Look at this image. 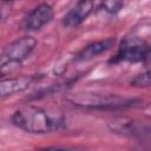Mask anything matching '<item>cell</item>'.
Masks as SVG:
<instances>
[{
	"mask_svg": "<svg viewBox=\"0 0 151 151\" xmlns=\"http://www.w3.org/2000/svg\"><path fill=\"white\" fill-rule=\"evenodd\" d=\"M11 122L18 129L35 134L51 133L64 126V118L60 113H54L34 105L22 106L14 111Z\"/></svg>",
	"mask_w": 151,
	"mask_h": 151,
	"instance_id": "6da1fadb",
	"label": "cell"
},
{
	"mask_svg": "<svg viewBox=\"0 0 151 151\" xmlns=\"http://www.w3.org/2000/svg\"><path fill=\"white\" fill-rule=\"evenodd\" d=\"M68 101L79 109L111 111L122 110L137 105L139 99L127 98L117 94H97V93H78L68 98Z\"/></svg>",
	"mask_w": 151,
	"mask_h": 151,
	"instance_id": "7a4b0ae2",
	"label": "cell"
},
{
	"mask_svg": "<svg viewBox=\"0 0 151 151\" xmlns=\"http://www.w3.org/2000/svg\"><path fill=\"white\" fill-rule=\"evenodd\" d=\"M37 46V39L31 35H24L12 41L2 52L0 72L4 78L6 74H9L18 67L21 63L27 59Z\"/></svg>",
	"mask_w": 151,
	"mask_h": 151,
	"instance_id": "3957f363",
	"label": "cell"
},
{
	"mask_svg": "<svg viewBox=\"0 0 151 151\" xmlns=\"http://www.w3.org/2000/svg\"><path fill=\"white\" fill-rule=\"evenodd\" d=\"M150 46L139 38H126L122 41L116 55L110 60V64L117 63H140L147 58Z\"/></svg>",
	"mask_w": 151,
	"mask_h": 151,
	"instance_id": "277c9868",
	"label": "cell"
},
{
	"mask_svg": "<svg viewBox=\"0 0 151 151\" xmlns=\"http://www.w3.org/2000/svg\"><path fill=\"white\" fill-rule=\"evenodd\" d=\"M54 17V9L48 4H40L28 14L25 21V28L27 31L34 32L41 29L44 26L50 24Z\"/></svg>",
	"mask_w": 151,
	"mask_h": 151,
	"instance_id": "5b68a950",
	"label": "cell"
},
{
	"mask_svg": "<svg viewBox=\"0 0 151 151\" xmlns=\"http://www.w3.org/2000/svg\"><path fill=\"white\" fill-rule=\"evenodd\" d=\"M93 0H79L63 18V25L73 28L83 24L93 11Z\"/></svg>",
	"mask_w": 151,
	"mask_h": 151,
	"instance_id": "8992f818",
	"label": "cell"
},
{
	"mask_svg": "<svg viewBox=\"0 0 151 151\" xmlns=\"http://www.w3.org/2000/svg\"><path fill=\"white\" fill-rule=\"evenodd\" d=\"M38 78L35 76H22L15 78H2L0 81V96L2 98L27 90Z\"/></svg>",
	"mask_w": 151,
	"mask_h": 151,
	"instance_id": "52a82bcc",
	"label": "cell"
},
{
	"mask_svg": "<svg viewBox=\"0 0 151 151\" xmlns=\"http://www.w3.org/2000/svg\"><path fill=\"white\" fill-rule=\"evenodd\" d=\"M116 42L114 38H106L104 40H99V41H93L88 45H86L84 48H81L74 57V61H87L91 60L103 53H105L106 51H109Z\"/></svg>",
	"mask_w": 151,
	"mask_h": 151,
	"instance_id": "ba28073f",
	"label": "cell"
},
{
	"mask_svg": "<svg viewBox=\"0 0 151 151\" xmlns=\"http://www.w3.org/2000/svg\"><path fill=\"white\" fill-rule=\"evenodd\" d=\"M130 84L132 86H136V87H146V86H150L151 85V70L136 76L131 80Z\"/></svg>",
	"mask_w": 151,
	"mask_h": 151,
	"instance_id": "9c48e42d",
	"label": "cell"
},
{
	"mask_svg": "<svg viewBox=\"0 0 151 151\" xmlns=\"http://www.w3.org/2000/svg\"><path fill=\"white\" fill-rule=\"evenodd\" d=\"M124 5L123 0H104L101 4V7L105 12L110 14H116L118 13Z\"/></svg>",
	"mask_w": 151,
	"mask_h": 151,
	"instance_id": "30bf717a",
	"label": "cell"
},
{
	"mask_svg": "<svg viewBox=\"0 0 151 151\" xmlns=\"http://www.w3.org/2000/svg\"><path fill=\"white\" fill-rule=\"evenodd\" d=\"M144 116H146L147 118H151V104L144 107Z\"/></svg>",
	"mask_w": 151,
	"mask_h": 151,
	"instance_id": "8fae6325",
	"label": "cell"
}]
</instances>
